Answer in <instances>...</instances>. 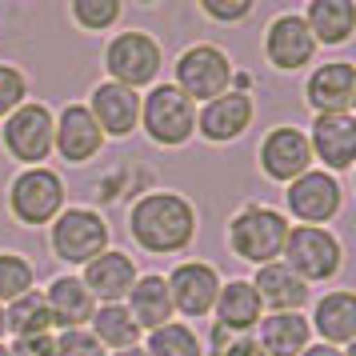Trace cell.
Here are the masks:
<instances>
[{"label":"cell","mask_w":356,"mask_h":356,"mask_svg":"<svg viewBox=\"0 0 356 356\" xmlns=\"http://www.w3.org/2000/svg\"><path fill=\"white\" fill-rule=\"evenodd\" d=\"M44 305H49L52 328H84L97 312V300L88 296V289L81 284V276H56L49 289H44Z\"/></svg>","instance_id":"23"},{"label":"cell","mask_w":356,"mask_h":356,"mask_svg":"<svg viewBox=\"0 0 356 356\" xmlns=\"http://www.w3.org/2000/svg\"><path fill=\"white\" fill-rule=\"evenodd\" d=\"M300 17H305L308 33L316 40V49H321V44L337 49V44H348V40H353V29H356V4L353 0H312Z\"/></svg>","instance_id":"24"},{"label":"cell","mask_w":356,"mask_h":356,"mask_svg":"<svg viewBox=\"0 0 356 356\" xmlns=\"http://www.w3.org/2000/svg\"><path fill=\"white\" fill-rule=\"evenodd\" d=\"M196 232H200V216H196V204L184 193L156 188V193H145L140 200H132L129 236L136 248H145L152 257L184 252L196 241Z\"/></svg>","instance_id":"1"},{"label":"cell","mask_w":356,"mask_h":356,"mask_svg":"<svg viewBox=\"0 0 356 356\" xmlns=\"http://www.w3.org/2000/svg\"><path fill=\"white\" fill-rule=\"evenodd\" d=\"M0 356H8V344H0Z\"/></svg>","instance_id":"41"},{"label":"cell","mask_w":356,"mask_h":356,"mask_svg":"<svg viewBox=\"0 0 356 356\" xmlns=\"http://www.w3.org/2000/svg\"><path fill=\"white\" fill-rule=\"evenodd\" d=\"M289 228L292 225H289L284 212L268 209V204H244V209L228 220L225 241L241 260H248V264H257L260 268V264L280 260L284 241H289Z\"/></svg>","instance_id":"2"},{"label":"cell","mask_w":356,"mask_h":356,"mask_svg":"<svg viewBox=\"0 0 356 356\" xmlns=\"http://www.w3.org/2000/svg\"><path fill=\"white\" fill-rule=\"evenodd\" d=\"M148 356H204V344L184 321H168L164 328L148 332Z\"/></svg>","instance_id":"29"},{"label":"cell","mask_w":356,"mask_h":356,"mask_svg":"<svg viewBox=\"0 0 356 356\" xmlns=\"http://www.w3.org/2000/svg\"><path fill=\"white\" fill-rule=\"evenodd\" d=\"M140 129L161 148H184L196 136V104L177 84H152L140 97Z\"/></svg>","instance_id":"4"},{"label":"cell","mask_w":356,"mask_h":356,"mask_svg":"<svg viewBox=\"0 0 356 356\" xmlns=\"http://www.w3.org/2000/svg\"><path fill=\"white\" fill-rule=\"evenodd\" d=\"M136 260L129 257V252H120V248H104L97 260H88L84 264V276L81 284L88 289V296L92 300H100V305H120L124 296H129V289L136 284Z\"/></svg>","instance_id":"18"},{"label":"cell","mask_w":356,"mask_h":356,"mask_svg":"<svg viewBox=\"0 0 356 356\" xmlns=\"http://www.w3.org/2000/svg\"><path fill=\"white\" fill-rule=\"evenodd\" d=\"M284 188H289V193H284L289 212L308 228H324L340 212V204H344L340 180L332 177V172H324V168H308L305 177H296L292 184H284Z\"/></svg>","instance_id":"10"},{"label":"cell","mask_w":356,"mask_h":356,"mask_svg":"<svg viewBox=\"0 0 356 356\" xmlns=\"http://www.w3.org/2000/svg\"><path fill=\"white\" fill-rule=\"evenodd\" d=\"M312 340V328L300 312H268L260 316V353L264 356H300Z\"/></svg>","instance_id":"26"},{"label":"cell","mask_w":356,"mask_h":356,"mask_svg":"<svg viewBox=\"0 0 356 356\" xmlns=\"http://www.w3.org/2000/svg\"><path fill=\"white\" fill-rule=\"evenodd\" d=\"M108 220L97 209H65L56 220L49 225V244L52 257L65 264H88L108 248Z\"/></svg>","instance_id":"8"},{"label":"cell","mask_w":356,"mask_h":356,"mask_svg":"<svg viewBox=\"0 0 356 356\" xmlns=\"http://www.w3.org/2000/svg\"><path fill=\"white\" fill-rule=\"evenodd\" d=\"M308 148H312V161H324V172H348L356 161V116L340 113V116H316Z\"/></svg>","instance_id":"17"},{"label":"cell","mask_w":356,"mask_h":356,"mask_svg":"<svg viewBox=\"0 0 356 356\" xmlns=\"http://www.w3.org/2000/svg\"><path fill=\"white\" fill-rule=\"evenodd\" d=\"M300 356H344V348H332V344H308Z\"/></svg>","instance_id":"38"},{"label":"cell","mask_w":356,"mask_h":356,"mask_svg":"<svg viewBox=\"0 0 356 356\" xmlns=\"http://www.w3.org/2000/svg\"><path fill=\"white\" fill-rule=\"evenodd\" d=\"M36 289V268L20 252H0V305H13Z\"/></svg>","instance_id":"30"},{"label":"cell","mask_w":356,"mask_h":356,"mask_svg":"<svg viewBox=\"0 0 356 356\" xmlns=\"http://www.w3.org/2000/svg\"><path fill=\"white\" fill-rule=\"evenodd\" d=\"M104 140H124L140 129V92H132L124 84L100 81L92 92H88V104H84Z\"/></svg>","instance_id":"14"},{"label":"cell","mask_w":356,"mask_h":356,"mask_svg":"<svg viewBox=\"0 0 356 356\" xmlns=\"http://www.w3.org/2000/svg\"><path fill=\"white\" fill-rule=\"evenodd\" d=\"M52 148L65 156L68 164H88L100 156L104 136H100L97 120L84 104H68L65 113L56 116V129H52Z\"/></svg>","instance_id":"19"},{"label":"cell","mask_w":356,"mask_h":356,"mask_svg":"<svg viewBox=\"0 0 356 356\" xmlns=\"http://www.w3.org/2000/svg\"><path fill=\"white\" fill-rule=\"evenodd\" d=\"M200 13L216 24H241V20L252 17V4L241 0V4H216V0H200Z\"/></svg>","instance_id":"34"},{"label":"cell","mask_w":356,"mask_h":356,"mask_svg":"<svg viewBox=\"0 0 356 356\" xmlns=\"http://www.w3.org/2000/svg\"><path fill=\"white\" fill-rule=\"evenodd\" d=\"M20 104H29V76L17 65L0 60V120H8Z\"/></svg>","instance_id":"32"},{"label":"cell","mask_w":356,"mask_h":356,"mask_svg":"<svg viewBox=\"0 0 356 356\" xmlns=\"http://www.w3.org/2000/svg\"><path fill=\"white\" fill-rule=\"evenodd\" d=\"M120 0H72L68 4V17L76 29L84 33H108L116 20H120Z\"/></svg>","instance_id":"31"},{"label":"cell","mask_w":356,"mask_h":356,"mask_svg":"<svg viewBox=\"0 0 356 356\" xmlns=\"http://www.w3.org/2000/svg\"><path fill=\"white\" fill-rule=\"evenodd\" d=\"M129 316L132 324L140 328V332H156L164 324L172 321L177 312H172V296H168V284H164L161 273H148V276H136V284L129 289Z\"/></svg>","instance_id":"22"},{"label":"cell","mask_w":356,"mask_h":356,"mask_svg":"<svg viewBox=\"0 0 356 356\" xmlns=\"http://www.w3.org/2000/svg\"><path fill=\"white\" fill-rule=\"evenodd\" d=\"M52 129H56V116L49 113V104L29 100L4 120V152L24 168H40L52 152Z\"/></svg>","instance_id":"9"},{"label":"cell","mask_w":356,"mask_h":356,"mask_svg":"<svg viewBox=\"0 0 356 356\" xmlns=\"http://www.w3.org/2000/svg\"><path fill=\"white\" fill-rule=\"evenodd\" d=\"M220 356H264L260 353V344H257V337H236L232 344H228Z\"/></svg>","instance_id":"36"},{"label":"cell","mask_w":356,"mask_h":356,"mask_svg":"<svg viewBox=\"0 0 356 356\" xmlns=\"http://www.w3.org/2000/svg\"><path fill=\"white\" fill-rule=\"evenodd\" d=\"M92 337L100 340V348H113V353H120V348H136V340H140V328L132 324L129 308L124 305H97V312H92Z\"/></svg>","instance_id":"27"},{"label":"cell","mask_w":356,"mask_h":356,"mask_svg":"<svg viewBox=\"0 0 356 356\" xmlns=\"http://www.w3.org/2000/svg\"><path fill=\"white\" fill-rule=\"evenodd\" d=\"M4 324H8V332L13 337H44L52 328V316H49V305H44V292L33 289L24 292L20 300L13 305H4Z\"/></svg>","instance_id":"28"},{"label":"cell","mask_w":356,"mask_h":356,"mask_svg":"<svg viewBox=\"0 0 356 356\" xmlns=\"http://www.w3.org/2000/svg\"><path fill=\"white\" fill-rule=\"evenodd\" d=\"M260 172L276 184H292L296 177H305L312 168V148H308V136L292 124H276V129L264 132L260 140Z\"/></svg>","instance_id":"12"},{"label":"cell","mask_w":356,"mask_h":356,"mask_svg":"<svg viewBox=\"0 0 356 356\" xmlns=\"http://www.w3.org/2000/svg\"><path fill=\"white\" fill-rule=\"evenodd\" d=\"M164 284H168V296H172V312L188 316V321H200V316L212 312L216 292H220L225 280L204 260H184V264H177L172 273L164 276Z\"/></svg>","instance_id":"11"},{"label":"cell","mask_w":356,"mask_h":356,"mask_svg":"<svg viewBox=\"0 0 356 356\" xmlns=\"http://www.w3.org/2000/svg\"><path fill=\"white\" fill-rule=\"evenodd\" d=\"M8 356H56V337L44 332V337H20L8 344Z\"/></svg>","instance_id":"35"},{"label":"cell","mask_w":356,"mask_h":356,"mask_svg":"<svg viewBox=\"0 0 356 356\" xmlns=\"http://www.w3.org/2000/svg\"><path fill=\"white\" fill-rule=\"evenodd\" d=\"M232 340H236V337H232L228 328H220V324H212V353H216V356L225 353V348L232 344Z\"/></svg>","instance_id":"37"},{"label":"cell","mask_w":356,"mask_h":356,"mask_svg":"<svg viewBox=\"0 0 356 356\" xmlns=\"http://www.w3.org/2000/svg\"><path fill=\"white\" fill-rule=\"evenodd\" d=\"M68 209V193H65V180L60 172L52 168H24L13 184H8V212L13 220L24 228H44L52 225L60 212Z\"/></svg>","instance_id":"5"},{"label":"cell","mask_w":356,"mask_h":356,"mask_svg":"<svg viewBox=\"0 0 356 356\" xmlns=\"http://www.w3.org/2000/svg\"><path fill=\"white\" fill-rule=\"evenodd\" d=\"M56 356H108L88 328H68L56 337Z\"/></svg>","instance_id":"33"},{"label":"cell","mask_w":356,"mask_h":356,"mask_svg":"<svg viewBox=\"0 0 356 356\" xmlns=\"http://www.w3.org/2000/svg\"><path fill=\"white\" fill-rule=\"evenodd\" d=\"M252 292H257L260 308H273V312H300L308 305V284L300 276L289 273L284 260H273V264H260L257 276L248 280Z\"/></svg>","instance_id":"20"},{"label":"cell","mask_w":356,"mask_h":356,"mask_svg":"<svg viewBox=\"0 0 356 356\" xmlns=\"http://www.w3.org/2000/svg\"><path fill=\"white\" fill-rule=\"evenodd\" d=\"M4 332H8V324H4V305H0V337H4Z\"/></svg>","instance_id":"40"},{"label":"cell","mask_w":356,"mask_h":356,"mask_svg":"<svg viewBox=\"0 0 356 356\" xmlns=\"http://www.w3.org/2000/svg\"><path fill=\"white\" fill-rule=\"evenodd\" d=\"M252 116H257L252 97L228 88L225 97L200 104V113H196V132H200L209 145H228V140H241L244 132L252 129Z\"/></svg>","instance_id":"15"},{"label":"cell","mask_w":356,"mask_h":356,"mask_svg":"<svg viewBox=\"0 0 356 356\" xmlns=\"http://www.w3.org/2000/svg\"><path fill=\"white\" fill-rule=\"evenodd\" d=\"M104 68H108V81L124 84L132 92H140L148 84H161V68H164V49L161 40L145 29H129V33H116L104 49Z\"/></svg>","instance_id":"3"},{"label":"cell","mask_w":356,"mask_h":356,"mask_svg":"<svg viewBox=\"0 0 356 356\" xmlns=\"http://www.w3.org/2000/svg\"><path fill=\"white\" fill-rule=\"evenodd\" d=\"M113 356H148V353L140 348V344H136V348H120V353H113Z\"/></svg>","instance_id":"39"},{"label":"cell","mask_w":356,"mask_h":356,"mask_svg":"<svg viewBox=\"0 0 356 356\" xmlns=\"http://www.w3.org/2000/svg\"><path fill=\"white\" fill-rule=\"evenodd\" d=\"M316 56V40L308 33V24L300 13H280L273 17V24L264 29V60L276 72H300L305 65H312Z\"/></svg>","instance_id":"13"},{"label":"cell","mask_w":356,"mask_h":356,"mask_svg":"<svg viewBox=\"0 0 356 356\" xmlns=\"http://www.w3.org/2000/svg\"><path fill=\"white\" fill-rule=\"evenodd\" d=\"M177 88L184 92V97L200 100V104H209V100L225 97L228 88H232V72H236V65H232V56H228L225 49H216V44H188V49L177 56Z\"/></svg>","instance_id":"6"},{"label":"cell","mask_w":356,"mask_h":356,"mask_svg":"<svg viewBox=\"0 0 356 356\" xmlns=\"http://www.w3.org/2000/svg\"><path fill=\"white\" fill-rule=\"evenodd\" d=\"M305 100L316 116H340L353 113L356 104V68L353 60H328L316 65L305 84Z\"/></svg>","instance_id":"16"},{"label":"cell","mask_w":356,"mask_h":356,"mask_svg":"<svg viewBox=\"0 0 356 356\" xmlns=\"http://www.w3.org/2000/svg\"><path fill=\"white\" fill-rule=\"evenodd\" d=\"M212 316H216L212 324L228 328L232 337H244L248 328H257V324H260L264 308H260L257 292H252V284H248V280H228V284H220V292H216Z\"/></svg>","instance_id":"25"},{"label":"cell","mask_w":356,"mask_h":356,"mask_svg":"<svg viewBox=\"0 0 356 356\" xmlns=\"http://www.w3.org/2000/svg\"><path fill=\"white\" fill-rule=\"evenodd\" d=\"M284 264H289L292 276H300L305 284H324L340 273L344 264V248H340L337 232L328 228H308L296 225L289 228V241H284Z\"/></svg>","instance_id":"7"},{"label":"cell","mask_w":356,"mask_h":356,"mask_svg":"<svg viewBox=\"0 0 356 356\" xmlns=\"http://www.w3.org/2000/svg\"><path fill=\"white\" fill-rule=\"evenodd\" d=\"M308 328L321 332V344L348 348L356 340V296L348 289L324 292L321 300H316V312H312Z\"/></svg>","instance_id":"21"}]
</instances>
